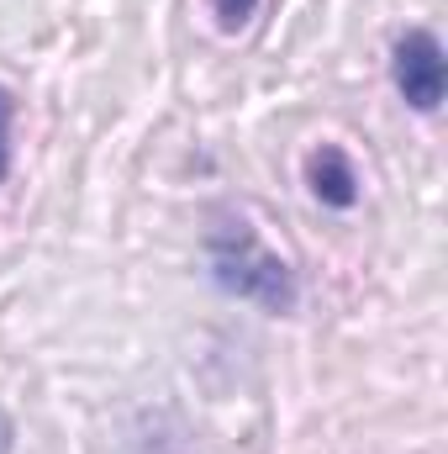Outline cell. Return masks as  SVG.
Here are the masks:
<instances>
[{
	"label": "cell",
	"instance_id": "obj_1",
	"mask_svg": "<svg viewBox=\"0 0 448 454\" xmlns=\"http://www.w3.org/2000/svg\"><path fill=\"white\" fill-rule=\"evenodd\" d=\"M206 270H212V280L222 286L227 296L253 301V307H264L274 317L296 312V301H301L290 259L274 254L248 217H222L206 232Z\"/></svg>",
	"mask_w": 448,
	"mask_h": 454
},
{
	"label": "cell",
	"instance_id": "obj_2",
	"mask_svg": "<svg viewBox=\"0 0 448 454\" xmlns=\"http://www.w3.org/2000/svg\"><path fill=\"white\" fill-rule=\"evenodd\" d=\"M390 85H396V96H401L412 112H422V116H433L438 106H444L448 59H444L438 32L406 27V32L396 37V48H390Z\"/></svg>",
	"mask_w": 448,
	"mask_h": 454
},
{
	"label": "cell",
	"instance_id": "obj_3",
	"mask_svg": "<svg viewBox=\"0 0 448 454\" xmlns=\"http://www.w3.org/2000/svg\"><path fill=\"white\" fill-rule=\"evenodd\" d=\"M306 191L328 207V212H353L359 207V169H353V159H348V148H337V143H317L312 153H306Z\"/></svg>",
	"mask_w": 448,
	"mask_h": 454
},
{
	"label": "cell",
	"instance_id": "obj_4",
	"mask_svg": "<svg viewBox=\"0 0 448 454\" xmlns=\"http://www.w3.org/2000/svg\"><path fill=\"white\" fill-rule=\"evenodd\" d=\"M16 169V96L0 85V185Z\"/></svg>",
	"mask_w": 448,
	"mask_h": 454
},
{
	"label": "cell",
	"instance_id": "obj_5",
	"mask_svg": "<svg viewBox=\"0 0 448 454\" xmlns=\"http://www.w3.org/2000/svg\"><path fill=\"white\" fill-rule=\"evenodd\" d=\"M206 5H212V16H217L222 32H243L259 16V0H206Z\"/></svg>",
	"mask_w": 448,
	"mask_h": 454
},
{
	"label": "cell",
	"instance_id": "obj_6",
	"mask_svg": "<svg viewBox=\"0 0 448 454\" xmlns=\"http://www.w3.org/2000/svg\"><path fill=\"white\" fill-rule=\"evenodd\" d=\"M11 439H16V434H11V418L0 412V454H11Z\"/></svg>",
	"mask_w": 448,
	"mask_h": 454
}]
</instances>
